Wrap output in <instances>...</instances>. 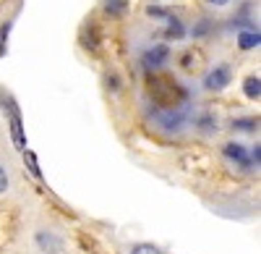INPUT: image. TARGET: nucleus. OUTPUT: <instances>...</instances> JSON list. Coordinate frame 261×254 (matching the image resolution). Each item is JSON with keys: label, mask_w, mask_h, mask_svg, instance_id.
Wrapping results in <instances>:
<instances>
[{"label": "nucleus", "mask_w": 261, "mask_h": 254, "mask_svg": "<svg viewBox=\"0 0 261 254\" xmlns=\"http://www.w3.org/2000/svg\"><path fill=\"white\" fill-rule=\"evenodd\" d=\"M149 95L157 105H162V108H178L186 97L183 87L170 76H151L149 79Z\"/></svg>", "instance_id": "obj_1"}, {"label": "nucleus", "mask_w": 261, "mask_h": 254, "mask_svg": "<svg viewBox=\"0 0 261 254\" xmlns=\"http://www.w3.org/2000/svg\"><path fill=\"white\" fill-rule=\"evenodd\" d=\"M227 81H230V68H227V66H217V68L206 76V87H209V89H222Z\"/></svg>", "instance_id": "obj_2"}, {"label": "nucleus", "mask_w": 261, "mask_h": 254, "mask_svg": "<svg viewBox=\"0 0 261 254\" xmlns=\"http://www.w3.org/2000/svg\"><path fill=\"white\" fill-rule=\"evenodd\" d=\"M165 60H167V48H154V50H149V53L144 55V63H146L149 68L162 66Z\"/></svg>", "instance_id": "obj_3"}, {"label": "nucleus", "mask_w": 261, "mask_h": 254, "mask_svg": "<svg viewBox=\"0 0 261 254\" xmlns=\"http://www.w3.org/2000/svg\"><path fill=\"white\" fill-rule=\"evenodd\" d=\"M225 155L230 157V160H238V163H241V165H251V160H248V155H246V150H243V147L241 144H227L225 147Z\"/></svg>", "instance_id": "obj_4"}, {"label": "nucleus", "mask_w": 261, "mask_h": 254, "mask_svg": "<svg viewBox=\"0 0 261 254\" xmlns=\"http://www.w3.org/2000/svg\"><path fill=\"white\" fill-rule=\"evenodd\" d=\"M37 241H39V246H42V249H53L50 254H60V251H63V244H60L55 236H50V234H39V236H37Z\"/></svg>", "instance_id": "obj_5"}, {"label": "nucleus", "mask_w": 261, "mask_h": 254, "mask_svg": "<svg viewBox=\"0 0 261 254\" xmlns=\"http://www.w3.org/2000/svg\"><path fill=\"white\" fill-rule=\"evenodd\" d=\"M11 129H13V139L18 147H24V136H21V121H18V113L11 108Z\"/></svg>", "instance_id": "obj_6"}, {"label": "nucleus", "mask_w": 261, "mask_h": 254, "mask_svg": "<svg viewBox=\"0 0 261 254\" xmlns=\"http://www.w3.org/2000/svg\"><path fill=\"white\" fill-rule=\"evenodd\" d=\"M258 45V32H246V34H241V48L243 50H251V48H256Z\"/></svg>", "instance_id": "obj_7"}, {"label": "nucleus", "mask_w": 261, "mask_h": 254, "mask_svg": "<svg viewBox=\"0 0 261 254\" xmlns=\"http://www.w3.org/2000/svg\"><path fill=\"white\" fill-rule=\"evenodd\" d=\"M246 95H248L251 100H256V97L261 95V81H258V79H248V81H246Z\"/></svg>", "instance_id": "obj_8"}, {"label": "nucleus", "mask_w": 261, "mask_h": 254, "mask_svg": "<svg viewBox=\"0 0 261 254\" xmlns=\"http://www.w3.org/2000/svg\"><path fill=\"white\" fill-rule=\"evenodd\" d=\"M130 254H162V251H160V249H154V246H149V244H136Z\"/></svg>", "instance_id": "obj_9"}, {"label": "nucleus", "mask_w": 261, "mask_h": 254, "mask_svg": "<svg viewBox=\"0 0 261 254\" xmlns=\"http://www.w3.org/2000/svg\"><path fill=\"white\" fill-rule=\"evenodd\" d=\"M180 34H183L180 21H175V18H172V24H170V29H167V37H180Z\"/></svg>", "instance_id": "obj_10"}, {"label": "nucleus", "mask_w": 261, "mask_h": 254, "mask_svg": "<svg viewBox=\"0 0 261 254\" xmlns=\"http://www.w3.org/2000/svg\"><path fill=\"white\" fill-rule=\"evenodd\" d=\"M6 189H8V176H6V168L0 165V194H3Z\"/></svg>", "instance_id": "obj_11"}, {"label": "nucleus", "mask_w": 261, "mask_h": 254, "mask_svg": "<svg viewBox=\"0 0 261 254\" xmlns=\"http://www.w3.org/2000/svg\"><path fill=\"white\" fill-rule=\"evenodd\" d=\"M235 126H238V129H243V131H251V129H253V123H251V121H238Z\"/></svg>", "instance_id": "obj_12"}, {"label": "nucleus", "mask_w": 261, "mask_h": 254, "mask_svg": "<svg viewBox=\"0 0 261 254\" xmlns=\"http://www.w3.org/2000/svg\"><path fill=\"white\" fill-rule=\"evenodd\" d=\"M8 37V29H0V53H3V39Z\"/></svg>", "instance_id": "obj_13"}, {"label": "nucleus", "mask_w": 261, "mask_h": 254, "mask_svg": "<svg viewBox=\"0 0 261 254\" xmlns=\"http://www.w3.org/2000/svg\"><path fill=\"white\" fill-rule=\"evenodd\" d=\"M206 3H212V6H227L230 0H206Z\"/></svg>", "instance_id": "obj_14"}]
</instances>
